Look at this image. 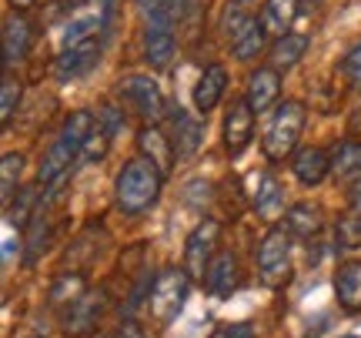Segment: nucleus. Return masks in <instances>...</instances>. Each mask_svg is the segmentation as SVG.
<instances>
[{
  "instance_id": "ddd939ff",
  "label": "nucleus",
  "mask_w": 361,
  "mask_h": 338,
  "mask_svg": "<svg viewBox=\"0 0 361 338\" xmlns=\"http://www.w3.org/2000/svg\"><path fill=\"white\" fill-rule=\"evenodd\" d=\"M224 87H228V71L221 64L204 67V74L194 84V111H197V114H207L211 107H218Z\"/></svg>"
},
{
  "instance_id": "dca6fc26",
  "label": "nucleus",
  "mask_w": 361,
  "mask_h": 338,
  "mask_svg": "<svg viewBox=\"0 0 361 338\" xmlns=\"http://www.w3.org/2000/svg\"><path fill=\"white\" fill-rule=\"evenodd\" d=\"M171 121H174V138H171V144H174V157H180V161H188V157L201 147V124L194 121L188 111H171Z\"/></svg>"
},
{
  "instance_id": "473e14b6",
  "label": "nucleus",
  "mask_w": 361,
  "mask_h": 338,
  "mask_svg": "<svg viewBox=\"0 0 361 338\" xmlns=\"http://www.w3.org/2000/svg\"><path fill=\"white\" fill-rule=\"evenodd\" d=\"M338 241L345 248H358L361 245V215H348L345 222L338 224Z\"/></svg>"
},
{
  "instance_id": "423d86ee",
  "label": "nucleus",
  "mask_w": 361,
  "mask_h": 338,
  "mask_svg": "<svg viewBox=\"0 0 361 338\" xmlns=\"http://www.w3.org/2000/svg\"><path fill=\"white\" fill-rule=\"evenodd\" d=\"M121 94H124V101H128L144 121H151L157 124L161 117H164V97H161V87H157L151 78H124L121 84Z\"/></svg>"
},
{
  "instance_id": "6e6552de",
  "label": "nucleus",
  "mask_w": 361,
  "mask_h": 338,
  "mask_svg": "<svg viewBox=\"0 0 361 338\" xmlns=\"http://www.w3.org/2000/svg\"><path fill=\"white\" fill-rule=\"evenodd\" d=\"M204 285L214 298H231L238 285H241V265H238V255L231 251H218L211 268L204 274Z\"/></svg>"
},
{
  "instance_id": "ea45409f",
  "label": "nucleus",
  "mask_w": 361,
  "mask_h": 338,
  "mask_svg": "<svg viewBox=\"0 0 361 338\" xmlns=\"http://www.w3.org/2000/svg\"><path fill=\"white\" fill-rule=\"evenodd\" d=\"M211 338H228V332H214V335H211Z\"/></svg>"
},
{
  "instance_id": "a878e982",
  "label": "nucleus",
  "mask_w": 361,
  "mask_h": 338,
  "mask_svg": "<svg viewBox=\"0 0 361 338\" xmlns=\"http://www.w3.org/2000/svg\"><path fill=\"white\" fill-rule=\"evenodd\" d=\"M47 238H51V228H47V201L34 211V222L27 228V265H37L40 251L47 248Z\"/></svg>"
},
{
  "instance_id": "412c9836",
  "label": "nucleus",
  "mask_w": 361,
  "mask_h": 338,
  "mask_svg": "<svg viewBox=\"0 0 361 338\" xmlns=\"http://www.w3.org/2000/svg\"><path fill=\"white\" fill-rule=\"evenodd\" d=\"M30 47V24L20 20L17 13L4 20V64H13V61H20Z\"/></svg>"
},
{
  "instance_id": "f03ea898",
  "label": "nucleus",
  "mask_w": 361,
  "mask_h": 338,
  "mask_svg": "<svg viewBox=\"0 0 361 338\" xmlns=\"http://www.w3.org/2000/svg\"><path fill=\"white\" fill-rule=\"evenodd\" d=\"M188 295H191V274L184 268H161L154 282H151V295H147V305H151V315H154L157 325H171L180 315V308L188 305Z\"/></svg>"
},
{
  "instance_id": "39448f33",
  "label": "nucleus",
  "mask_w": 361,
  "mask_h": 338,
  "mask_svg": "<svg viewBox=\"0 0 361 338\" xmlns=\"http://www.w3.org/2000/svg\"><path fill=\"white\" fill-rule=\"evenodd\" d=\"M218 241H221V224L214 218H204L191 234H188V245H184V272L191 278L204 282L211 261L218 255Z\"/></svg>"
},
{
  "instance_id": "aec40b11",
  "label": "nucleus",
  "mask_w": 361,
  "mask_h": 338,
  "mask_svg": "<svg viewBox=\"0 0 361 338\" xmlns=\"http://www.w3.org/2000/svg\"><path fill=\"white\" fill-rule=\"evenodd\" d=\"M298 17V0H264V11H261V27L271 34H291V24Z\"/></svg>"
},
{
  "instance_id": "393cba45",
  "label": "nucleus",
  "mask_w": 361,
  "mask_h": 338,
  "mask_svg": "<svg viewBox=\"0 0 361 338\" xmlns=\"http://www.w3.org/2000/svg\"><path fill=\"white\" fill-rule=\"evenodd\" d=\"M94 111H74V114L64 121V131H61V141L67 144V147H74L80 155V147L87 144V138L94 134Z\"/></svg>"
},
{
  "instance_id": "cd10ccee",
  "label": "nucleus",
  "mask_w": 361,
  "mask_h": 338,
  "mask_svg": "<svg viewBox=\"0 0 361 338\" xmlns=\"http://www.w3.org/2000/svg\"><path fill=\"white\" fill-rule=\"evenodd\" d=\"M87 295V285H84V274H61L51 285V301L54 305H74L78 298Z\"/></svg>"
},
{
  "instance_id": "4c0bfd02",
  "label": "nucleus",
  "mask_w": 361,
  "mask_h": 338,
  "mask_svg": "<svg viewBox=\"0 0 361 338\" xmlns=\"http://www.w3.org/2000/svg\"><path fill=\"white\" fill-rule=\"evenodd\" d=\"M351 211H355V215H361V174L358 178H355V184H351Z\"/></svg>"
},
{
  "instance_id": "a211bd4d",
  "label": "nucleus",
  "mask_w": 361,
  "mask_h": 338,
  "mask_svg": "<svg viewBox=\"0 0 361 338\" xmlns=\"http://www.w3.org/2000/svg\"><path fill=\"white\" fill-rule=\"evenodd\" d=\"M284 208V191L274 174H258V188H255V211L264 222H274Z\"/></svg>"
},
{
  "instance_id": "9d476101",
  "label": "nucleus",
  "mask_w": 361,
  "mask_h": 338,
  "mask_svg": "<svg viewBox=\"0 0 361 338\" xmlns=\"http://www.w3.org/2000/svg\"><path fill=\"white\" fill-rule=\"evenodd\" d=\"M228 37H231V47L238 54V61H251L255 54H261L264 47V27L255 20V17H245L238 13L228 20Z\"/></svg>"
},
{
  "instance_id": "a19ab883",
  "label": "nucleus",
  "mask_w": 361,
  "mask_h": 338,
  "mask_svg": "<svg viewBox=\"0 0 361 338\" xmlns=\"http://www.w3.org/2000/svg\"><path fill=\"white\" fill-rule=\"evenodd\" d=\"M345 338H358V335H345Z\"/></svg>"
},
{
  "instance_id": "7c9ffc66",
  "label": "nucleus",
  "mask_w": 361,
  "mask_h": 338,
  "mask_svg": "<svg viewBox=\"0 0 361 338\" xmlns=\"http://www.w3.org/2000/svg\"><path fill=\"white\" fill-rule=\"evenodd\" d=\"M20 94H24L20 80L4 78V91H0V117H4V124H11L13 111H17V104H20Z\"/></svg>"
},
{
  "instance_id": "72a5a7b5",
  "label": "nucleus",
  "mask_w": 361,
  "mask_h": 338,
  "mask_svg": "<svg viewBox=\"0 0 361 338\" xmlns=\"http://www.w3.org/2000/svg\"><path fill=\"white\" fill-rule=\"evenodd\" d=\"M345 71H348V78H351V84L361 91V44L355 47V51L345 57Z\"/></svg>"
},
{
  "instance_id": "20e7f679",
  "label": "nucleus",
  "mask_w": 361,
  "mask_h": 338,
  "mask_svg": "<svg viewBox=\"0 0 361 338\" xmlns=\"http://www.w3.org/2000/svg\"><path fill=\"white\" fill-rule=\"evenodd\" d=\"M258 274L268 288H278L291 274V234L288 228H271L258 248Z\"/></svg>"
},
{
  "instance_id": "c85d7f7f",
  "label": "nucleus",
  "mask_w": 361,
  "mask_h": 338,
  "mask_svg": "<svg viewBox=\"0 0 361 338\" xmlns=\"http://www.w3.org/2000/svg\"><path fill=\"white\" fill-rule=\"evenodd\" d=\"M20 171H24V155H17V151H11V155H4V161H0V195H4V201L11 205L13 191H17V181H20Z\"/></svg>"
},
{
  "instance_id": "f704fd0d",
  "label": "nucleus",
  "mask_w": 361,
  "mask_h": 338,
  "mask_svg": "<svg viewBox=\"0 0 361 338\" xmlns=\"http://www.w3.org/2000/svg\"><path fill=\"white\" fill-rule=\"evenodd\" d=\"M224 332H228V338H258V332H255L251 322H238V325L224 328Z\"/></svg>"
},
{
  "instance_id": "f3484780",
  "label": "nucleus",
  "mask_w": 361,
  "mask_h": 338,
  "mask_svg": "<svg viewBox=\"0 0 361 338\" xmlns=\"http://www.w3.org/2000/svg\"><path fill=\"white\" fill-rule=\"evenodd\" d=\"M335 295L345 312H361V261H348L338 268Z\"/></svg>"
},
{
  "instance_id": "b1692460",
  "label": "nucleus",
  "mask_w": 361,
  "mask_h": 338,
  "mask_svg": "<svg viewBox=\"0 0 361 338\" xmlns=\"http://www.w3.org/2000/svg\"><path fill=\"white\" fill-rule=\"evenodd\" d=\"M305 51H308V37H301V34H284V37L274 40V47H271V64H274V71L278 67H295L301 57H305Z\"/></svg>"
},
{
  "instance_id": "4be33fe9",
  "label": "nucleus",
  "mask_w": 361,
  "mask_h": 338,
  "mask_svg": "<svg viewBox=\"0 0 361 338\" xmlns=\"http://www.w3.org/2000/svg\"><path fill=\"white\" fill-rule=\"evenodd\" d=\"M318 231H322V211L314 208V205H308V201L291 205V211H288V234L308 241V238H314Z\"/></svg>"
},
{
  "instance_id": "f8f14e48",
  "label": "nucleus",
  "mask_w": 361,
  "mask_h": 338,
  "mask_svg": "<svg viewBox=\"0 0 361 338\" xmlns=\"http://www.w3.org/2000/svg\"><path fill=\"white\" fill-rule=\"evenodd\" d=\"M101 312H104V291H87L84 298H78L74 305H67L64 332H67V335L90 332V328H94V322L101 318Z\"/></svg>"
},
{
  "instance_id": "5701e85b",
  "label": "nucleus",
  "mask_w": 361,
  "mask_h": 338,
  "mask_svg": "<svg viewBox=\"0 0 361 338\" xmlns=\"http://www.w3.org/2000/svg\"><path fill=\"white\" fill-rule=\"evenodd\" d=\"M78 157V151L74 147H67L64 141H57L44 155V161H40V171H37V178H40V184H54V181H61L64 178V171L71 168V161Z\"/></svg>"
},
{
  "instance_id": "bb28decb",
  "label": "nucleus",
  "mask_w": 361,
  "mask_h": 338,
  "mask_svg": "<svg viewBox=\"0 0 361 338\" xmlns=\"http://www.w3.org/2000/svg\"><path fill=\"white\" fill-rule=\"evenodd\" d=\"M331 171L338 178H348L361 171V141H341L331 151Z\"/></svg>"
},
{
  "instance_id": "0eeeda50",
  "label": "nucleus",
  "mask_w": 361,
  "mask_h": 338,
  "mask_svg": "<svg viewBox=\"0 0 361 338\" xmlns=\"http://www.w3.org/2000/svg\"><path fill=\"white\" fill-rule=\"evenodd\" d=\"M97 61H101V40H80V44L64 47V54H57L54 74H57V80H78L84 74H90Z\"/></svg>"
},
{
  "instance_id": "2f4dec72",
  "label": "nucleus",
  "mask_w": 361,
  "mask_h": 338,
  "mask_svg": "<svg viewBox=\"0 0 361 338\" xmlns=\"http://www.w3.org/2000/svg\"><path fill=\"white\" fill-rule=\"evenodd\" d=\"M107 141H111V134H107V131H101V128L94 131V134L87 138V144L80 147V157H84V164H90V161H101L104 151H107Z\"/></svg>"
},
{
  "instance_id": "1a4fd4ad",
  "label": "nucleus",
  "mask_w": 361,
  "mask_h": 338,
  "mask_svg": "<svg viewBox=\"0 0 361 338\" xmlns=\"http://www.w3.org/2000/svg\"><path fill=\"white\" fill-rule=\"evenodd\" d=\"M255 134V111L247 107V101H231L228 114H224V147L231 155H241Z\"/></svg>"
},
{
  "instance_id": "f257e3e1",
  "label": "nucleus",
  "mask_w": 361,
  "mask_h": 338,
  "mask_svg": "<svg viewBox=\"0 0 361 338\" xmlns=\"http://www.w3.org/2000/svg\"><path fill=\"white\" fill-rule=\"evenodd\" d=\"M161 184H164V174L147 157L128 161L114 184L117 208L124 211V215H141V211H147L161 198Z\"/></svg>"
},
{
  "instance_id": "4468645a",
  "label": "nucleus",
  "mask_w": 361,
  "mask_h": 338,
  "mask_svg": "<svg viewBox=\"0 0 361 338\" xmlns=\"http://www.w3.org/2000/svg\"><path fill=\"white\" fill-rule=\"evenodd\" d=\"M137 147H141V155L154 164L161 174H168L171 164H174V144L164 131H157L154 124H147V128L137 134Z\"/></svg>"
},
{
  "instance_id": "6ab92c4d",
  "label": "nucleus",
  "mask_w": 361,
  "mask_h": 338,
  "mask_svg": "<svg viewBox=\"0 0 361 338\" xmlns=\"http://www.w3.org/2000/svg\"><path fill=\"white\" fill-rule=\"evenodd\" d=\"M174 54H178L174 30H144V61L154 71H164L174 61Z\"/></svg>"
},
{
  "instance_id": "7ed1b4c3",
  "label": "nucleus",
  "mask_w": 361,
  "mask_h": 338,
  "mask_svg": "<svg viewBox=\"0 0 361 338\" xmlns=\"http://www.w3.org/2000/svg\"><path fill=\"white\" fill-rule=\"evenodd\" d=\"M305 121H308V114H305L301 101L278 104L268 131H264V155H268V161H284L295 151L298 141H301V131H305Z\"/></svg>"
},
{
  "instance_id": "2eb2a0df",
  "label": "nucleus",
  "mask_w": 361,
  "mask_h": 338,
  "mask_svg": "<svg viewBox=\"0 0 361 338\" xmlns=\"http://www.w3.org/2000/svg\"><path fill=\"white\" fill-rule=\"evenodd\" d=\"M291 168H295V178L305 188H314V184H322L328 178V171H331V157L324 155L322 147H301L291 161Z\"/></svg>"
},
{
  "instance_id": "e433bc0d",
  "label": "nucleus",
  "mask_w": 361,
  "mask_h": 338,
  "mask_svg": "<svg viewBox=\"0 0 361 338\" xmlns=\"http://www.w3.org/2000/svg\"><path fill=\"white\" fill-rule=\"evenodd\" d=\"M117 338H144V332H141V325H137V322H124V325H121V332H117Z\"/></svg>"
},
{
  "instance_id": "c9c22d12",
  "label": "nucleus",
  "mask_w": 361,
  "mask_h": 338,
  "mask_svg": "<svg viewBox=\"0 0 361 338\" xmlns=\"http://www.w3.org/2000/svg\"><path fill=\"white\" fill-rule=\"evenodd\" d=\"M197 0H171V11H174V20H184L188 13H194Z\"/></svg>"
},
{
  "instance_id": "c756f323",
  "label": "nucleus",
  "mask_w": 361,
  "mask_h": 338,
  "mask_svg": "<svg viewBox=\"0 0 361 338\" xmlns=\"http://www.w3.org/2000/svg\"><path fill=\"white\" fill-rule=\"evenodd\" d=\"M34 205H37V188H20L17 201L7 208V222L17 224V228H30V222H34L30 208H34Z\"/></svg>"
},
{
  "instance_id": "58836bf2",
  "label": "nucleus",
  "mask_w": 361,
  "mask_h": 338,
  "mask_svg": "<svg viewBox=\"0 0 361 338\" xmlns=\"http://www.w3.org/2000/svg\"><path fill=\"white\" fill-rule=\"evenodd\" d=\"M34 4H37V0H11V7H13V11H30Z\"/></svg>"
},
{
  "instance_id": "9b49d317",
  "label": "nucleus",
  "mask_w": 361,
  "mask_h": 338,
  "mask_svg": "<svg viewBox=\"0 0 361 338\" xmlns=\"http://www.w3.org/2000/svg\"><path fill=\"white\" fill-rule=\"evenodd\" d=\"M278 94H281V78H278V71H274V67H258V71L251 74V80H247L245 101L255 114H264V111L278 101Z\"/></svg>"
}]
</instances>
